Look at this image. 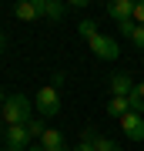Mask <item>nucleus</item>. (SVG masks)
<instances>
[{
    "instance_id": "1",
    "label": "nucleus",
    "mask_w": 144,
    "mask_h": 151,
    "mask_svg": "<svg viewBox=\"0 0 144 151\" xmlns=\"http://www.w3.org/2000/svg\"><path fill=\"white\" fill-rule=\"evenodd\" d=\"M34 118V104H30V97H24V94H10L4 101V121H7V128H17V124H30Z\"/></svg>"
},
{
    "instance_id": "2",
    "label": "nucleus",
    "mask_w": 144,
    "mask_h": 151,
    "mask_svg": "<svg viewBox=\"0 0 144 151\" xmlns=\"http://www.w3.org/2000/svg\"><path fill=\"white\" fill-rule=\"evenodd\" d=\"M34 108H37L40 118H57V114H60V91H57L54 84L40 87V91H37V101H34Z\"/></svg>"
},
{
    "instance_id": "3",
    "label": "nucleus",
    "mask_w": 144,
    "mask_h": 151,
    "mask_svg": "<svg viewBox=\"0 0 144 151\" xmlns=\"http://www.w3.org/2000/svg\"><path fill=\"white\" fill-rule=\"evenodd\" d=\"M87 44H91V54H97L101 60H117V57H121L117 37H107V34H97V37H91Z\"/></svg>"
},
{
    "instance_id": "4",
    "label": "nucleus",
    "mask_w": 144,
    "mask_h": 151,
    "mask_svg": "<svg viewBox=\"0 0 144 151\" xmlns=\"http://www.w3.org/2000/svg\"><path fill=\"white\" fill-rule=\"evenodd\" d=\"M121 131H124L131 141H144V114L128 111V114L121 118Z\"/></svg>"
},
{
    "instance_id": "5",
    "label": "nucleus",
    "mask_w": 144,
    "mask_h": 151,
    "mask_svg": "<svg viewBox=\"0 0 144 151\" xmlns=\"http://www.w3.org/2000/svg\"><path fill=\"white\" fill-rule=\"evenodd\" d=\"M7 148H14V151H27L30 148V131H27V124H17V128H7Z\"/></svg>"
},
{
    "instance_id": "6",
    "label": "nucleus",
    "mask_w": 144,
    "mask_h": 151,
    "mask_svg": "<svg viewBox=\"0 0 144 151\" xmlns=\"http://www.w3.org/2000/svg\"><path fill=\"white\" fill-rule=\"evenodd\" d=\"M14 17L17 20H37V17H44V0H20V4H14Z\"/></svg>"
},
{
    "instance_id": "7",
    "label": "nucleus",
    "mask_w": 144,
    "mask_h": 151,
    "mask_svg": "<svg viewBox=\"0 0 144 151\" xmlns=\"http://www.w3.org/2000/svg\"><path fill=\"white\" fill-rule=\"evenodd\" d=\"M107 87H111V97H131L138 84H134L131 74H111V84Z\"/></svg>"
},
{
    "instance_id": "8",
    "label": "nucleus",
    "mask_w": 144,
    "mask_h": 151,
    "mask_svg": "<svg viewBox=\"0 0 144 151\" xmlns=\"http://www.w3.org/2000/svg\"><path fill=\"white\" fill-rule=\"evenodd\" d=\"M107 17H114L117 24L134 20V0H111L107 4Z\"/></svg>"
},
{
    "instance_id": "9",
    "label": "nucleus",
    "mask_w": 144,
    "mask_h": 151,
    "mask_svg": "<svg viewBox=\"0 0 144 151\" xmlns=\"http://www.w3.org/2000/svg\"><path fill=\"white\" fill-rule=\"evenodd\" d=\"M67 141H64V134H60V131H54V128H47L44 131V138L37 141V148H64Z\"/></svg>"
},
{
    "instance_id": "10",
    "label": "nucleus",
    "mask_w": 144,
    "mask_h": 151,
    "mask_svg": "<svg viewBox=\"0 0 144 151\" xmlns=\"http://www.w3.org/2000/svg\"><path fill=\"white\" fill-rule=\"evenodd\" d=\"M128 111H131V101H128V97H111V104H107V114H111V118L121 121Z\"/></svg>"
},
{
    "instance_id": "11",
    "label": "nucleus",
    "mask_w": 144,
    "mask_h": 151,
    "mask_svg": "<svg viewBox=\"0 0 144 151\" xmlns=\"http://www.w3.org/2000/svg\"><path fill=\"white\" fill-rule=\"evenodd\" d=\"M64 14H67V4H60V0H44V17H50V20H60Z\"/></svg>"
},
{
    "instance_id": "12",
    "label": "nucleus",
    "mask_w": 144,
    "mask_h": 151,
    "mask_svg": "<svg viewBox=\"0 0 144 151\" xmlns=\"http://www.w3.org/2000/svg\"><path fill=\"white\" fill-rule=\"evenodd\" d=\"M91 145H94V151H121V145H117V141H111L107 134H94Z\"/></svg>"
},
{
    "instance_id": "13",
    "label": "nucleus",
    "mask_w": 144,
    "mask_h": 151,
    "mask_svg": "<svg viewBox=\"0 0 144 151\" xmlns=\"http://www.w3.org/2000/svg\"><path fill=\"white\" fill-rule=\"evenodd\" d=\"M27 131H30V138H44V131H47V128H44V118H40V114H34V118H30V124H27Z\"/></svg>"
},
{
    "instance_id": "14",
    "label": "nucleus",
    "mask_w": 144,
    "mask_h": 151,
    "mask_svg": "<svg viewBox=\"0 0 144 151\" xmlns=\"http://www.w3.org/2000/svg\"><path fill=\"white\" fill-rule=\"evenodd\" d=\"M77 34H80L84 40H91V37H97V24H94V20H80V24H77Z\"/></svg>"
},
{
    "instance_id": "15",
    "label": "nucleus",
    "mask_w": 144,
    "mask_h": 151,
    "mask_svg": "<svg viewBox=\"0 0 144 151\" xmlns=\"http://www.w3.org/2000/svg\"><path fill=\"white\" fill-rule=\"evenodd\" d=\"M131 44H134V47L141 50V54H144V27H138V30L131 34Z\"/></svg>"
},
{
    "instance_id": "16",
    "label": "nucleus",
    "mask_w": 144,
    "mask_h": 151,
    "mask_svg": "<svg viewBox=\"0 0 144 151\" xmlns=\"http://www.w3.org/2000/svg\"><path fill=\"white\" fill-rule=\"evenodd\" d=\"M134 24H138V27H144V0H138V4H134Z\"/></svg>"
},
{
    "instance_id": "17",
    "label": "nucleus",
    "mask_w": 144,
    "mask_h": 151,
    "mask_svg": "<svg viewBox=\"0 0 144 151\" xmlns=\"http://www.w3.org/2000/svg\"><path fill=\"white\" fill-rule=\"evenodd\" d=\"M117 30H121V34H124V37H128V40H131V34H134V30H138V24H134V20H124V24H117Z\"/></svg>"
},
{
    "instance_id": "18",
    "label": "nucleus",
    "mask_w": 144,
    "mask_h": 151,
    "mask_svg": "<svg viewBox=\"0 0 144 151\" xmlns=\"http://www.w3.org/2000/svg\"><path fill=\"white\" fill-rule=\"evenodd\" d=\"M70 151H94V145H87V141H80L77 148H70Z\"/></svg>"
},
{
    "instance_id": "19",
    "label": "nucleus",
    "mask_w": 144,
    "mask_h": 151,
    "mask_svg": "<svg viewBox=\"0 0 144 151\" xmlns=\"http://www.w3.org/2000/svg\"><path fill=\"white\" fill-rule=\"evenodd\" d=\"M134 94L141 97V104H144V81H138V87H134Z\"/></svg>"
},
{
    "instance_id": "20",
    "label": "nucleus",
    "mask_w": 144,
    "mask_h": 151,
    "mask_svg": "<svg viewBox=\"0 0 144 151\" xmlns=\"http://www.w3.org/2000/svg\"><path fill=\"white\" fill-rule=\"evenodd\" d=\"M40 151H70V148L64 145V148H40Z\"/></svg>"
},
{
    "instance_id": "21",
    "label": "nucleus",
    "mask_w": 144,
    "mask_h": 151,
    "mask_svg": "<svg viewBox=\"0 0 144 151\" xmlns=\"http://www.w3.org/2000/svg\"><path fill=\"white\" fill-rule=\"evenodd\" d=\"M4 47H7V37H4V34H0V54H4Z\"/></svg>"
},
{
    "instance_id": "22",
    "label": "nucleus",
    "mask_w": 144,
    "mask_h": 151,
    "mask_svg": "<svg viewBox=\"0 0 144 151\" xmlns=\"http://www.w3.org/2000/svg\"><path fill=\"white\" fill-rule=\"evenodd\" d=\"M27 151H40V148H27Z\"/></svg>"
},
{
    "instance_id": "23",
    "label": "nucleus",
    "mask_w": 144,
    "mask_h": 151,
    "mask_svg": "<svg viewBox=\"0 0 144 151\" xmlns=\"http://www.w3.org/2000/svg\"><path fill=\"white\" fill-rule=\"evenodd\" d=\"M7 151H14V148H7Z\"/></svg>"
}]
</instances>
